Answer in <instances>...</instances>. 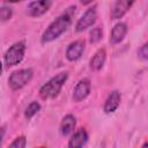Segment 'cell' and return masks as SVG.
I'll return each instance as SVG.
<instances>
[{"instance_id":"3","label":"cell","mask_w":148,"mask_h":148,"mask_svg":"<svg viewBox=\"0 0 148 148\" xmlns=\"http://www.w3.org/2000/svg\"><path fill=\"white\" fill-rule=\"evenodd\" d=\"M24 52H25V43L24 42L14 43L6 51V53L3 56L5 65L8 67H13V66L18 65L24 58Z\"/></svg>"},{"instance_id":"8","label":"cell","mask_w":148,"mask_h":148,"mask_svg":"<svg viewBox=\"0 0 148 148\" xmlns=\"http://www.w3.org/2000/svg\"><path fill=\"white\" fill-rule=\"evenodd\" d=\"M84 46H86V43H84L83 39H77V40L72 42L67 46V50H66V58H67V60H69V61L79 60L81 58V56L83 54Z\"/></svg>"},{"instance_id":"4","label":"cell","mask_w":148,"mask_h":148,"mask_svg":"<svg viewBox=\"0 0 148 148\" xmlns=\"http://www.w3.org/2000/svg\"><path fill=\"white\" fill-rule=\"evenodd\" d=\"M32 75H34V72L31 68H23V69L15 71L9 75L8 84L13 90H20L30 82V80L32 79Z\"/></svg>"},{"instance_id":"6","label":"cell","mask_w":148,"mask_h":148,"mask_svg":"<svg viewBox=\"0 0 148 148\" xmlns=\"http://www.w3.org/2000/svg\"><path fill=\"white\" fill-rule=\"evenodd\" d=\"M52 6V0H35L27 6V14L31 17L44 15Z\"/></svg>"},{"instance_id":"2","label":"cell","mask_w":148,"mask_h":148,"mask_svg":"<svg viewBox=\"0 0 148 148\" xmlns=\"http://www.w3.org/2000/svg\"><path fill=\"white\" fill-rule=\"evenodd\" d=\"M68 80V73L62 72L51 77L46 83H44L39 89V96L42 99H52L56 98L61 91L64 84Z\"/></svg>"},{"instance_id":"11","label":"cell","mask_w":148,"mask_h":148,"mask_svg":"<svg viewBox=\"0 0 148 148\" xmlns=\"http://www.w3.org/2000/svg\"><path fill=\"white\" fill-rule=\"evenodd\" d=\"M126 34H127V24L126 23L119 22V23L114 24V27L112 28V30L110 32V43L112 45L119 44L125 38Z\"/></svg>"},{"instance_id":"16","label":"cell","mask_w":148,"mask_h":148,"mask_svg":"<svg viewBox=\"0 0 148 148\" xmlns=\"http://www.w3.org/2000/svg\"><path fill=\"white\" fill-rule=\"evenodd\" d=\"M102 38H103V30H102V28L96 27V28H94L90 31V43L91 44L98 43Z\"/></svg>"},{"instance_id":"12","label":"cell","mask_w":148,"mask_h":148,"mask_svg":"<svg viewBox=\"0 0 148 148\" xmlns=\"http://www.w3.org/2000/svg\"><path fill=\"white\" fill-rule=\"evenodd\" d=\"M88 141V133L84 128H79L69 139L68 147L71 148H81Z\"/></svg>"},{"instance_id":"10","label":"cell","mask_w":148,"mask_h":148,"mask_svg":"<svg viewBox=\"0 0 148 148\" xmlns=\"http://www.w3.org/2000/svg\"><path fill=\"white\" fill-rule=\"evenodd\" d=\"M120 101H121V95L118 90H113L109 94L108 98L105 99L104 102V106H103V110L105 113L110 114V113H113L118 106L120 105Z\"/></svg>"},{"instance_id":"20","label":"cell","mask_w":148,"mask_h":148,"mask_svg":"<svg viewBox=\"0 0 148 148\" xmlns=\"http://www.w3.org/2000/svg\"><path fill=\"white\" fill-rule=\"evenodd\" d=\"M94 0H80V2L82 3V5H84V6H87V5H89V3H91Z\"/></svg>"},{"instance_id":"1","label":"cell","mask_w":148,"mask_h":148,"mask_svg":"<svg viewBox=\"0 0 148 148\" xmlns=\"http://www.w3.org/2000/svg\"><path fill=\"white\" fill-rule=\"evenodd\" d=\"M75 14V7L67 8L61 15H59L50 25L45 29V31L42 35V43H50L56 39H58L72 24L73 16Z\"/></svg>"},{"instance_id":"5","label":"cell","mask_w":148,"mask_h":148,"mask_svg":"<svg viewBox=\"0 0 148 148\" xmlns=\"http://www.w3.org/2000/svg\"><path fill=\"white\" fill-rule=\"evenodd\" d=\"M97 18V10H96V6H92L90 8H88L82 16L77 20L76 25H75V31L76 32H82L84 30H87L88 28H90L91 25H94V23L96 22Z\"/></svg>"},{"instance_id":"21","label":"cell","mask_w":148,"mask_h":148,"mask_svg":"<svg viewBox=\"0 0 148 148\" xmlns=\"http://www.w3.org/2000/svg\"><path fill=\"white\" fill-rule=\"evenodd\" d=\"M3 1H7V2H18V1H23V0H3Z\"/></svg>"},{"instance_id":"22","label":"cell","mask_w":148,"mask_h":148,"mask_svg":"<svg viewBox=\"0 0 148 148\" xmlns=\"http://www.w3.org/2000/svg\"><path fill=\"white\" fill-rule=\"evenodd\" d=\"M147 146H148V142H146V143L142 145V147H147Z\"/></svg>"},{"instance_id":"7","label":"cell","mask_w":148,"mask_h":148,"mask_svg":"<svg viewBox=\"0 0 148 148\" xmlns=\"http://www.w3.org/2000/svg\"><path fill=\"white\" fill-rule=\"evenodd\" d=\"M90 90H91V82L89 79L84 77L82 80H80L76 86L74 87L73 89V101L74 102H81L83 99H86L89 94H90Z\"/></svg>"},{"instance_id":"14","label":"cell","mask_w":148,"mask_h":148,"mask_svg":"<svg viewBox=\"0 0 148 148\" xmlns=\"http://www.w3.org/2000/svg\"><path fill=\"white\" fill-rule=\"evenodd\" d=\"M75 125H76V118L73 114H66L60 123V134L62 136L69 135L74 131Z\"/></svg>"},{"instance_id":"18","label":"cell","mask_w":148,"mask_h":148,"mask_svg":"<svg viewBox=\"0 0 148 148\" xmlns=\"http://www.w3.org/2000/svg\"><path fill=\"white\" fill-rule=\"evenodd\" d=\"M27 146V139L24 135L17 136L16 139H14V141L9 145L10 148H24Z\"/></svg>"},{"instance_id":"13","label":"cell","mask_w":148,"mask_h":148,"mask_svg":"<svg viewBox=\"0 0 148 148\" xmlns=\"http://www.w3.org/2000/svg\"><path fill=\"white\" fill-rule=\"evenodd\" d=\"M105 60H106V51L105 49H99L96 51V53L92 56V58L90 59V69L91 71H101L105 64Z\"/></svg>"},{"instance_id":"9","label":"cell","mask_w":148,"mask_h":148,"mask_svg":"<svg viewBox=\"0 0 148 148\" xmlns=\"http://www.w3.org/2000/svg\"><path fill=\"white\" fill-rule=\"evenodd\" d=\"M134 1L135 0H116L111 9V17L113 20L121 18L128 12V9L133 6Z\"/></svg>"},{"instance_id":"19","label":"cell","mask_w":148,"mask_h":148,"mask_svg":"<svg viewBox=\"0 0 148 148\" xmlns=\"http://www.w3.org/2000/svg\"><path fill=\"white\" fill-rule=\"evenodd\" d=\"M139 56H140V58L148 60V42L141 46V49L139 50Z\"/></svg>"},{"instance_id":"15","label":"cell","mask_w":148,"mask_h":148,"mask_svg":"<svg viewBox=\"0 0 148 148\" xmlns=\"http://www.w3.org/2000/svg\"><path fill=\"white\" fill-rule=\"evenodd\" d=\"M39 110H40V104L38 103V102H36V101H34V102H31L27 108H25V111H24V117L29 120V119H31L35 114H37L38 112H39Z\"/></svg>"},{"instance_id":"17","label":"cell","mask_w":148,"mask_h":148,"mask_svg":"<svg viewBox=\"0 0 148 148\" xmlns=\"http://www.w3.org/2000/svg\"><path fill=\"white\" fill-rule=\"evenodd\" d=\"M12 15H13V9L8 6H2L1 9H0V17H1V21L2 22H6L8 20L12 18Z\"/></svg>"}]
</instances>
